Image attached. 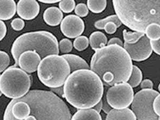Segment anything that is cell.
<instances>
[{
	"label": "cell",
	"instance_id": "42",
	"mask_svg": "<svg viewBox=\"0 0 160 120\" xmlns=\"http://www.w3.org/2000/svg\"><path fill=\"white\" fill-rule=\"evenodd\" d=\"M158 91H160V84L158 85Z\"/></svg>",
	"mask_w": 160,
	"mask_h": 120
},
{
	"label": "cell",
	"instance_id": "9",
	"mask_svg": "<svg viewBox=\"0 0 160 120\" xmlns=\"http://www.w3.org/2000/svg\"><path fill=\"white\" fill-rule=\"evenodd\" d=\"M106 98L113 109H122L128 108L132 102L134 91L127 82L112 86L105 93Z\"/></svg>",
	"mask_w": 160,
	"mask_h": 120
},
{
	"label": "cell",
	"instance_id": "35",
	"mask_svg": "<svg viewBox=\"0 0 160 120\" xmlns=\"http://www.w3.org/2000/svg\"><path fill=\"white\" fill-rule=\"evenodd\" d=\"M7 32V28L4 22L0 20V41L3 39Z\"/></svg>",
	"mask_w": 160,
	"mask_h": 120
},
{
	"label": "cell",
	"instance_id": "10",
	"mask_svg": "<svg viewBox=\"0 0 160 120\" xmlns=\"http://www.w3.org/2000/svg\"><path fill=\"white\" fill-rule=\"evenodd\" d=\"M123 47L129 55L131 60L135 62H143L147 60L153 52L149 40L145 35L136 43L129 44L124 43Z\"/></svg>",
	"mask_w": 160,
	"mask_h": 120
},
{
	"label": "cell",
	"instance_id": "19",
	"mask_svg": "<svg viewBox=\"0 0 160 120\" xmlns=\"http://www.w3.org/2000/svg\"><path fill=\"white\" fill-rule=\"evenodd\" d=\"M70 120H102V116L93 108L78 109Z\"/></svg>",
	"mask_w": 160,
	"mask_h": 120
},
{
	"label": "cell",
	"instance_id": "40",
	"mask_svg": "<svg viewBox=\"0 0 160 120\" xmlns=\"http://www.w3.org/2000/svg\"><path fill=\"white\" fill-rule=\"evenodd\" d=\"M39 1L43 3L46 4H54L56 3H58L60 2V1L59 0H39Z\"/></svg>",
	"mask_w": 160,
	"mask_h": 120
},
{
	"label": "cell",
	"instance_id": "26",
	"mask_svg": "<svg viewBox=\"0 0 160 120\" xmlns=\"http://www.w3.org/2000/svg\"><path fill=\"white\" fill-rule=\"evenodd\" d=\"M75 6L76 3L74 0L60 1L59 2V9L62 11V12H63L65 13L72 12L75 9Z\"/></svg>",
	"mask_w": 160,
	"mask_h": 120
},
{
	"label": "cell",
	"instance_id": "14",
	"mask_svg": "<svg viewBox=\"0 0 160 120\" xmlns=\"http://www.w3.org/2000/svg\"><path fill=\"white\" fill-rule=\"evenodd\" d=\"M63 13L56 7L48 8L43 15V20L46 24L52 27L59 25L63 19Z\"/></svg>",
	"mask_w": 160,
	"mask_h": 120
},
{
	"label": "cell",
	"instance_id": "20",
	"mask_svg": "<svg viewBox=\"0 0 160 120\" xmlns=\"http://www.w3.org/2000/svg\"><path fill=\"white\" fill-rule=\"evenodd\" d=\"M142 80V73L141 69L136 65H133L132 71L128 83L131 87L136 88L140 84Z\"/></svg>",
	"mask_w": 160,
	"mask_h": 120
},
{
	"label": "cell",
	"instance_id": "23",
	"mask_svg": "<svg viewBox=\"0 0 160 120\" xmlns=\"http://www.w3.org/2000/svg\"><path fill=\"white\" fill-rule=\"evenodd\" d=\"M145 34L149 40L160 39V25L157 23L149 24L146 27Z\"/></svg>",
	"mask_w": 160,
	"mask_h": 120
},
{
	"label": "cell",
	"instance_id": "11",
	"mask_svg": "<svg viewBox=\"0 0 160 120\" xmlns=\"http://www.w3.org/2000/svg\"><path fill=\"white\" fill-rule=\"evenodd\" d=\"M60 28L64 36L69 38H76L83 33L85 24L83 19L77 15H69L62 20Z\"/></svg>",
	"mask_w": 160,
	"mask_h": 120
},
{
	"label": "cell",
	"instance_id": "13",
	"mask_svg": "<svg viewBox=\"0 0 160 120\" xmlns=\"http://www.w3.org/2000/svg\"><path fill=\"white\" fill-rule=\"evenodd\" d=\"M41 61V58L34 51H25L20 55L18 58V66L26 73H34L38 69Z\"/></svg>",
	"mask_w": 160,
	"mask_h": 120
},
{
	"label": "cell",
	"instance_id": "37",
	"mask_svg": "<svg viewBox=\"0 0 160 120\" xmlns=\"http://www.w3.org/2000/svg\"><path fill=\"white\" fill-rule=\"evenodd\" d=\"M112 44H117L121 47H123V42L122 40L118 38H113L109 40V41L108 42L107 46L108 45H112Z\"/></svg>",
	"mask_w": 160,
	"mask_h": 120
},
{
	"label": "cell",
	"instance_id": "6",
	"mask_svg": "<svg viewBox=\"0 0 160 120\" xmlns=\"http://www.w3.org/2000/svg\"><path fill=\"white\" fill-rule=\"evenodd\" d=\"M37 71L40 81L51 89L62 87L71 73L68 62L58 55H49L42 59Z\"/></svg>",
	"mask_w": 160,
	"mask_h": 120
},
{
	"label": "cell",
	"instance_id": "32",
	"mask_svg": "<svg viewBox=\"0 0 160 120\" xmlns=\"http://www.w3.org/2000/svg\"><path fill=\"white\" fill-rule=\"evenodd\" d=\"M152 108L153 111L155 114L158 117H160V95L157 96L153 100L152 104Z\"/></svg>",
	"mask_w": 160,
	"mask_h": 120
},
{
	"label": "cell",
	"instance_id": "29",
	"mask_svg": "<svg viewBox=\"0 0 160 120\" xmlns=\"http://www.w3.org/2000/svg\"><path fill=\"white\" fill-rule=\"evenodd\" d=\"M75 13L77 16L83 18L87 16L89 13V9L87 6L83 3H80L75 6L74 9Z\"/></svg>",
	"mask_w": 160,
	"mask_h": 120
},
{
	"label": "cell",
	"instance_id": "16",
	"mask_svg": "<svg viewBox=\"0 0 160 120\" xmlns=\"http://www.w3.org/2000/svg\"><path fill=\"white\" fill-rule=\"evenodd\" d=\"M17 11V4L13 0L0 1V20L11 19Z\"/></svg>",
	"mask_w": 160,
	"mask_h": 120
},
{
	"label": "cell",
	"instance_id": "33",
	"mask_svg": "<svg viewBox=\"0 0 160 120\" xmlns=\"http://www.w3.org/2000/svg\"><path fill=\"white\" fill-rule=\"evenodd\" d=\"M149 43L152 51L158 55L160 54V40H149Z\"/></svg>",
	"mask_w": 160,
	"mask_h": 120
},
{
	"label": "cell",
	"instance_id": "34",
	"mask_svg": "<svg viewBox=\"0 0 160 120\" xmlns=\"http://www.w3.org/2000/svg\"><path fill=\"white\" fill-rule=\"evenodd\" d=\"M154 84L149 79H145L140 83V88L142 89H153Z\"/></svg>",
	"mask_w": 160,
	"mask_h": 120
},
{
	"label": "cell",
	"instance_id": "25",
	"mask_svg": "<svg viewBox=\"0 0 160 120\" xmlns=\"http://www.w3.org/2000/svg\"><path fill=\"white\" fill-rule=\"evenodd\" d=\"M89 45V41L87 37L81 35L75 39L73 46L75 49L78 51H84L87 49Z\"/></svg>",
	"mask_w": 160,
	"mask_h": 120
},
{
	"label": "cell",
	"instance_id": "18",
	"mask_svg": "<svg viewBox=\"0 0 160 120\" xmlns=\"http://www.w3.org/2000/svg\"><path fill=\"white\" fill-rule=\"evenodd\" d=\"M89 41L92 49L95 51L106 46L108 42V38L100 31L93 32L90 36Z\"/></svg>",
	"mask_w": 160,
	"mask_h": 120
},
{
	"label": "cell",
	"instance_id": "24",
	"mask_svg": "<svg viewBox=\"0 0 160 120\" xmlns=\"http://www.w3.org/2000/svg\"><path fill=\"white\" fill-rule=\"evenodd\" d=\"M109 22H113L115 23L116 24L118 28H120V26L122 25V23L120 19H118V17L117 16V15H113L107 17L105 18L97 20L95 22L94 26L97 29H104L105 25Z\"/></svg>",
	"mask_w": 160,
	"mask_h": 120
},
{
	"label": "cell",
	"instance_id": "38",
	"mask_svg": "<svg viewBox=\"0 0 160 120\" xmlns=\"http://www.w3.org/2000/svg\"><path fill=\"white\" fill-rule=\"evenodd\" d=\"M51 92L54 93L57 95L59 96L60 97L64 98V91H63V86L61 87L57 88H53L51 89Z\"/></svg>",
	"mask_w": 160,
	"mask_h": 120
},
{
	"label": "cell",
	"instance_id": "4",
	"mask_svg": "<svg viewBox=\"0 0 160 120\" xmlns=\"http://www.w3.org/2000/svg\"><path fill=\"white\" fill-rule=\"evenodd\" d=\"M112 3L122 24L132 31L145 33L149 24H160V0H114Z\"/></svg>",
	"mask_w": 160,
	"mask_h": 120
},
{
	"label": "cell",
	"instance_id": "12",
	"mask_svg": "<svg viewBox=\"0 0 160 120\" xmlns=\"http://www.w3.org/2000/svg\"><path fill=\"white\" fill-rule=\"evenodd\" d=\"M40 11V4L35 0H20L17 5V14L24 20H33L38 16Z\"/></svg>",
	"mask_w": 160,
	"mask_h": 120
},
{
	"label": "cell",
	"instance_id": "30",
	"mask_svg": "<svg viewBox=\"0 0 160 120\" xmlns=\"http://www.w3.org/2000/svg\"><path fill=\"white\" fill-rule=\"evenodd\" d=\"M11 28L16 31H22L25 26V22L20 18H16L13 19L11 22Z\"/></svg>",
	"mask_w": 160,
	"mask_h": 120
},
{
	"label": "cell",
	"instance_id": "41",
	"mask_svg": "<svg viewBox=\"0 0 160 120\" xmlns=\"http://www.w3.org/2000/svg\"><path fill=\"white\" fill-rule=\"evenodd\" d=\"M2 95V92H1V91L0 90V97Z\"/></svg>",
	"mask_w": 160,
	"mask_h": 120
},
{
	"label": "cell",
	"instance_id": "3",
	"mask_svg": "<svg viewBox=\"0 0 160 120\" xmlns=\"http://www.w3.org/2000/svg\"><path fill=\"white\" fill-rule=\"evenodd\" d=\"M64 98L78 109L91 108L102 100L104 84L90 69H80L71 73L63 86Z\"/></svg>",
	"mask_w": 160,
	"mask_h": 120
},
{
	"label": "cell",
	"instance_id": "21",
	"mask_svg": "<svg viewBox=\"0 0 160 120\" xmlns=\"http://www.w3.org/2000/svg\"><path fill=\"white\" fill-rule=\"evenodd\" d=\"M87 7L92 12L94 13H100L105 10L107 7L108 2L106 0L102 1H93L88 0L87 1Z\"/></svg>",
	"mask_w": 160,
	"mask_h": 120
},
{
	"label": "cell",
	"instance_id": "17",
	"mask_svg": "<svg viewBox=\"0 0 160 120\" xmlns=\"http://www.w3.org/2000/svg\"><path fill=\"white\" fill-rule=\"evenodd\" d=\"M105 120H137L136 117L129 108L112 109L106 116Z\"/></svg>",
	"mask_w": 160,
	"mask_h": 120
},
{
	"label": "cell",
	"instance_id": "2",
	"mask_svg": "<svg viewBox=\"0 0 160 120\" xmlns=\"http://www.w3.org/2000/svg\"><path fill=\"white\" fill-rule=\"evenodd\" d=\"M132 61L123 47L112 44L97 50L92 55L90 68L106 87L126 83L132 71Z\"/></svg>",
	"mask_w": 160,
	"mask_h": 120
},
{
	"label": "cell",
	"instance_id": "31",
	"mask_svg": "<svg viewBox=\"0 0 160 120\" xmlns=\"http://www.w3.org/2000/svg\"><path fill=\"white\" fill-rule=\"evenodd\" d=\"M117 26L113 22H109L106 24L104 26V29L106 33L108 34H113L115 33L117 31Z\"/></svg>",
	"mask_w": 160,
	"mask_h": 120
},
{
	"label": "cell",
	"instance_id": "1",
	"mask_svg": "<svg viewBox=\"0 0 160 120\" xmlns=\"http://www.w3.org/2000/svg\"><path fill=\"white\" fill-rule=\"evenodd\" d=\"M65 102L51 91L32 90L8 104L3 120H70Z\"/></svg>",
	"mask_w": 160,
	"mask_h": 120
},
{
	"label": "cell",
	"instance_id": "5",
	"mask_svg": "<svg viewBox=\"0 0 160 120\" xmlns=\"http://www.w3.org/2000/svg\"><path fill=\"white\" fill-rule=\"evenodd\" d=\"M58 43L56 37L48 31L24 33L15 40L11 47V54L15 60L12 66H18L19 57L25 51H35L41 59L49 55H59Z\"/></svg>",
	"mask_w": 160,
	"mask_h": 120
},
{
	"label": "cell",
	"instance_id": "22",
	"mask_svg": "<svg viewBox=\"0 0 160 120\" xmlns=\"http://www.w3.org/2000/svg\"><path fill=\"white\" fill-rule=\"evenodd\" d=\"M124 41L126 43L132 44H135L140 40V38L144 37L145 33L137 32H131L128 31L126 29H124L122 32Z\"/></svg>",
	"mask_w": 160,
	"mask_h": 120
},
{
	"label": "cell",
	"instance_id": "27",
	"mask_svg": "<svg viewBox=\"0 0 160 120\" xmlns=\"http://www.w3.org/2000/svg\"><path fill=\"white\" fill-rule=\"evenodd\" d=\"M59 50L63 54H68L73 49V43L68 38H63L58 43Z\"/></svg>",
	"mask_w": 160,
	"mask_h": 120
},
{
	"label": "cell",
	"instance_id": "7",
	"mask_svg": "<svg viewBox=\"0 0 160 120\" xmlns=\"http://www.w3.org/2000/svg\"><path fill=\"white\" fill-rule=\"evenodd\" d=\"M31 80L29 75L18 67L11 66L0 77V90L10 99H18L29 92Z\"/></svg>",
	"mask_w": 160,
	"mask_h": 120
},
{
	"label": "cell",
	"instance_id": "43",
	"mask_svg": "<svg viewBox=\"0 0 160 120\" xmlns=\"http://www.w3.org/2000/svg\"><path fill=\"white\" fill-rule=\"evenodd\" d=\"M1 74H0V77H1Z\"/></svg>",
	"mask_w": 160,
	"mask_h": 120
},
{
	"label": "cell",
	"instance_id": "28",
	"mask_svg": "<svg viewBox=\"0 0 160 120\" xmlns=\"http://www.w3.org/2000/svg\"><path fill=\"white\" fill-rule=\"evenodd\" d=\"M10 63V58L7 53L0 50V73L7 69Z\"/></svg>",
	"mask_w": 160,
	"mask_h": 120
},
{
	"label": "cell",
	"instance_id": "8",
	"mask_svg": "<svg viewBox=\"0 0 160 120\" xmlns=\"http://www.w3.org/2000/svg\"><path fill=\"white\" fill-rule=\"evenodd\" d=\"M158 95L160 93L154 89H142L134 95L131 111L137 120H158L159 117L154 112L152 104Z\"/></svg>",
	"mask_w": 160,
	"mask_h": 120
},
{
	"label": "cell",
	"instance_id": "39",
	"mask_svg": "<svg viewBox=\"0 0 160 120\" xmlns=\"http://www.w3.org/2000/svg\"><path fill=\"white\" fill-rule=\"evenodd\" d=\"M102 100H101L98 104L93 108V109H95V111H97L98 113H100L102 111Z\"/></svg>",
	"mask_w": 160,
	"mask_h": 120
},
{
	"label": "cell",
	"instance_id": "36",
	"mask_svg": "<svg viewBox=\"0 0 160 120\" xmlns=\"http://www.w3.org/2000/svg\"><path fill=\"white\" fill-rule=\"evenodd\" d=\"M102 110L103 111L105 114H108L109 111L112 109L111 106H109V104L108 103L106 98V95L105 94L103 96L102 99Z\"/></svg>",
	"mask_w": 160,
	"mask_h": 120
},
{
	"label": "cell",
	"instance_id": "15",
	"mask_svg": "<svg viewBox=\"0 0 160 120\" xmlns=\"http://www.w3.org/2000/svg\"><path fill=\"white\" fill-rule=\"evenodd\" d=\"M69 65L71 73L80 69H90V66L82 57L74 54H64L62 55Z\"/></svg>",
	"mask_w": 160,
	"mask_h": 120
}]
</instances>
